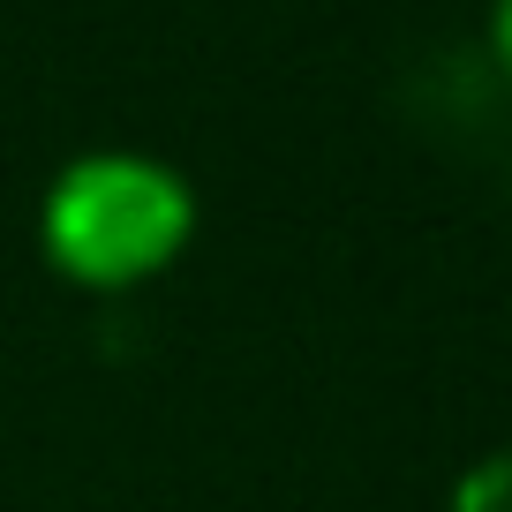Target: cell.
I'll use <instances>...</instances> for the list:
<instances>
[{"instance_id":"cell-2","label":"cell","mask_w":512,"mask_h":512,"mask_svg":"<svg viewBox=\"0 0 512 512\" xmlns=\"http://www.w3.org/2000/svg\"><path fill=\"white\" fill-rule=\"evenodd\" d=\"M445 512H512V445L482 452V460L467 467L460 482H452Z\"/></svg>"},{"instance_id":"cell-1","label":"cell","mask_w":512,"mask_h":512,"mask_svg":"<svg viewBox=\"0 0 512 512\" xmlns=\"http://www.w3.org/2000/svg\"><path fill=\"white\" fill-rule=\"evenodd\" d=\"M196 234V189L151 151H83L38 196V249L83 294L159 279Z\"/></svg>"},{"instance_id":"cell-3","label":"cell","mask_w":512,"mask_h":512,"mask_svg":"<svg viewBox=\"0 0 512 512\" xmlns=\"http://www.w3.org/2000/svg\"><path fill=\"white\" fill-rule=\"evenodd\" d=\"M490 61H497V76H505V91H512V0H490Z\"/></svg>"}]
</instances>
